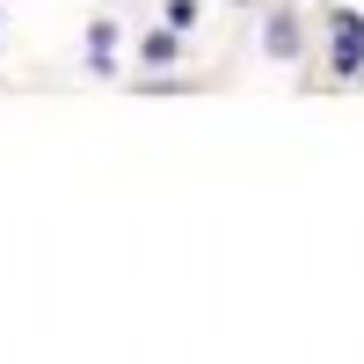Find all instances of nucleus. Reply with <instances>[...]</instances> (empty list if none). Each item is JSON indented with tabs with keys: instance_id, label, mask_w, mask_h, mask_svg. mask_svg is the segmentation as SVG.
I'll use <instances>...</instances> for the list:
<instances>
[{
	"instance_id": "nucleus-1",
	"label": "nucleus",
	"mask_w": 364,
	"mask_h": 364,
	"mask_svg": "<svg viewBox=\"0 0 364 364\" xmlns=\"http://www.w3.org/2000/svg\"><path fill=\"white\" fill-rule=\"evenodd\" d=\"M357 58H364V22H357V15H343V22H336V66H343V73H357Z\"/></svg>"
},
{
	"instance_id": "nucleus-2",
	"label": "nucleus",
	"mask_w": 364,
	"mask_h": 364,
	"mask_svg": "<svg viewBox=\"0 0 364 364\" xmlns=\"http://www.w3.org/2000/svg\"><path fill=\"white\" fill-rule=\"evenodd\" d=\"M262 44H269V58H291V51H299V29H291L284 15H269V37H262Z\"/></svg>"
}]
</instances>
